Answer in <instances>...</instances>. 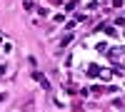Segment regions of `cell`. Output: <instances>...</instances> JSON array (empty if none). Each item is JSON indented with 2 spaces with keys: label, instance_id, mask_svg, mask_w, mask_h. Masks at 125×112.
I'll use <instances>...</instances> for the list:
<instances>
[{
  "label": "cell",
  "instance_id": "6da1fadb",
  "mask_svg": "<svg viewBox=\"0 0 125 112\" xmlns=\"http://www.w3.org/2000/svg\"><path fill=\"white\" fill-rule=\"evenodd\" d=\"M33 77H35V80H38V82H40V85H43V87H45V90H48V87H50V82H48V80H45V75H40V72H35V75H33Z\"/></svg>",
  "mask_w": 125,
  "mask_h": 112
},
{
  "label": "cell",
  "instance_id": "7a4b0ae2",
  "mask_svg": "<svg viewBox=\"0 0 125 112\" xmlns=\"http://www.w3.org/2000/svg\"><path fill=\"white\" fill-rule=\"evenodd\" d=\"M88 72H90V75H98V72H100V67H95V65H90V67H88Z\"/></svg>",
  "mask_w": 125,
  "mask_h": 112
},
{
  "label": "cell",
  "instance_id": "3957f363",
  "mask_svg": "<svg viewBox=\"0 0 125 112\" xmlns=\"http://www.w3.org/2000/svg\"><path fill=\"white\" fill-rule=\"evenodd\" d=\"M0 43H3V40H0Z\"/></svg>",
  "mask_w": 125,
  "mask_h": 112
}]
</instances>
